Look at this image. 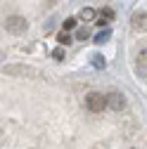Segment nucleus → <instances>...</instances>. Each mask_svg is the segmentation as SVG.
Masks as SVG:
<instances>
[{
	"instance_id": "obj_14",
	"label": "nucleus",
	"mask_w": 147,
	"mask_h": 149,
	"mask_svg": "<svg viewBox=\"0 0 147 149\" xmlns=\"http://www.w3.org/2000/svg\"><path fill=\"white\" fill-rule=\"evenodd\" d=\"M76 36H78V38H81V40H85V38H88V31H85V29H81V31H78Z\"/></svg>"
},
{
	"instance_id": "obj_11",
	"label": "nucleus",
	"mask_w": 147,
	"mask_h": 149,
	"mask_svg": "<svg viewBox=\"0 0 147 149\" xmlns=\"http://www.w3.org/2000/svg\"><path fill=\"white\" fill-rule=\"evenodd\" d=\"M62 26H64V31H71L74 26H76V19H74V17H69V19H64V24H62Z\"/></svg>"
},
{
	"instance_id": "obj_5",
	"label": "nucleus",
	"mask_w": 147,
	"mask_h": 149,
	"mask_svg": "<svg viewBox=\"0 0 147 149\" xmlns=\"http://www.w3.org/2000/svg\"><path fill=\"white\" fill-rule=\"evenodd\" d=\"M145 22H147L145 12H135V14H133V29H135V31H145Z\"/></svg>"
},
{
	"instance_id": "obj_4",
	"label": "nucleus",
	"mask_w": 147,
	"mask_h": 149,
	"mask_svg": "<svg viewBox=\"0 0 147 149\" xmlns=\"http://www.w3.org/2000/svg\"><path fill=\"white\" fill-rule=\"evenodd\" d=\"M104 100H107V107L114 109V111H123L126 109V95L123 92H109Z\"/></svg>"
},
{
	"instance_id": "obj_13",
	"label": "nucleus",
	"mask_w": 147,
	"mask_h": 149,
	"mask_svg": "<svg viewBox=\"0 0 147 149\" xmlns=\"http://www.w3.org/2000/svg\"><path fill=\"white\" fill-rule=\"evenodd\" d=\"M7 5H12V0H0V14L7 10Z\"/></svg>"
},
{
	"instance_id": "obj_3",
	"label": "nucleus",
	"mask_w": 147,
	"mask_h": 149,
	"mask_svg": "<svg viewBox=\"0 0 147 149\" xmlns=\"http://www.w3.org/2000/svg\"><path fill=\"white\" fill-rule=\"evenodd\" d=\"M107 107V100L102 92H90V95L85 97V109L88 111H93V114H100V111H104Z\"/></svg>"
},
{
	"instance_id": "obj_9",
	"label": "nucleus",
	"mask_w": 147,
	"mask_h": 149,
	"mask_svg": "<svg viewBox=\"0 0 147 149\" xmlns=\"http://www.w3.org/2000/svg\"><path fill=\"white\" fill-rule=\"evenodd\" d=\"M112 19H114V12H112V10H102V14H100V24L112 22Z\"/></svg>"
},
{
	"instance_id": "obj_1",
	"label": "nucleus",
	"mask_w": 147,
	"mask_h": 149,
	"mask_svg": "<svg viewBox=\"0 0 147 149\" xmlns=\"http://www.w3.org/2000/svg\"><path fill=\"white\" fill-rule=\"evenodd\" d=\"M3 73L5 76H12V78H33V76H38L36 69L24 66V64H7V66H3Z\"/></svg>"
},
{
	"instance_id": "obj_7",
	"label": "nucleus",
	"mask_w": 147,
	"mask_h": 149,
	"mask_svg": "<svg viewBox=\"0 0 147 149\" xmlns=\"http://www.w3.org/2000/svg\"><path fill=\"white\" fill-rule=\"evenodd\" d=\"M145 59H147V52L142 50V52L138 54V73H140L142 78H145Z\"/></svg>"
},
{
	"instance_id": "obj_12",
	"label": "nucleus",
	"mask_w": 147,
	"mask_h": 149,
	"mask_svg": "<svg viewBox=\"0 0 147 149\" xmlns=\"http://www.w3.org/2000/svg\"><path fill=\"white\" fill-rule=\"evenodd\" d=\"M57 40H60L62 45H69V43H71V36H69V33H60V36H57Z\"/></svg>"
},
{
	"instance_id": "obj_10",
	"label": "nucleus",
	"mask_w": 147,
	"mask_h": 149,
	"mask_svg": "<svg viewBox=\"0 0 147 149\" xmlns=\"http://www.w3.org/2000/svg\"><path fill=\"white\" fill-rule=\"evenodd\" d=\"M93 66H95V69H104V66H107V62H104L102 54H95V57H93Z\"/></svg>"
},
{
	"instance_id": "obj_16",
	"label": "nucleus",
	"mask_w": 147,
	"mask_h": 149,
	"mask_svg": "<svg viewBox=\"0 0 147 149\" xmlns=\"http://www.w3.org/2000/svg\"><path fill=\"white\" fill-rule=\"evenodd\" d=\"M93 149H107V144H95Z\"/></svg>"
},
{
	"instance_id": "obj_8",
	"label": "nucleus",
	"mask_w": 147,
	"mask_h": 149,
	"mask_svg": "<svg viewBox=\"0 0 147 149\" xmlns=\"http://www.w3.org/2000/svg\"><path fill=\"white\" fill-rule=\"evenodd\" d=\"M109 36H112V31H109V29H104L102 33H97V36H95V43H97V45L107 43V40H109Z\"/></svg>"
},
{
	"instance_id": "obj_15",
	"label": "nucleus",
	"mask_w": 147,
	"mask_h": 149,
	"mask_svg": "<svg viewBox=\"0 0 147 149\" xmlns=\"http://www.w3.org/2000/svg\"><path fill=\"white\" fill-rule=\"evenodd\" d=\"M52 57H55V59H62V57H64V52H62V50H55V52H52Z\"/></svg>"
},
{
	"instance_id": "obj_6",
	"label": "nucleus",
	"mask_w": 147,
	"mask_h": 149,
	"mask_svg": "<svg viewBox=\"0 0 147 149\" xmlns=\"http://www.w3.org/2000/svg\"><path fill=\"white\" fill-rule=\"evenodd\" d=\"M78 19H81V22H93V19H95V10H93V7H83V10L78 12Z\"/></svg>"
},
{
	"instance_id": "obj_2",
	"label": "nucleus",
	"mask_w": 147,
	"mask_h": 149,
	"mask_svg": "<svg viewBox=\"0 0 147 149\" xmlns=\"http://www.w3.org/2000/svg\"><path fill=\"white\" fill-rule=\"evenodd\" d=\"M5 29H7L12 36H22V33L29 29V22L24 19L22 14H10L7 19H5Z\"/></svg>"
}]
</instances>
